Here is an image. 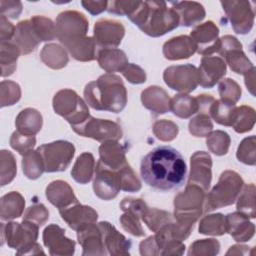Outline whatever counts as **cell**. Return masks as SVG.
<instances>
[{
	"label": "cell",
	"instance_id": "54",
	"mask_svg": "<svg viewBox=\"0 0 256 256\" xmlns=\"http://www.w3.org/2000/svg\"><path fill=\"white\" fill-rule=\"evenodd\" d=\"M49 218V212L43 204H34L30 206L24 213L23 220L31 221L38 225L42 226Z\"/></svg>",
	"mask_w": 256,
	"mask_h": 256
},
{
	"label": "cell",
	"instance_id": "15",
	"mask_svg": "<svg viewBox=\"0 0 256 256\" xmlns=\"http://www.w3.org/2000/svg\"><path fill=\"white\" fill-rule=\"evenodd\" d=\"M125 28L122 23L111 19H100L94 25V41L98 50L116 48L122 41Z\"/></svg>",
	"mask_w": 256,
	"mask_h": 256
},
{
	"label": "cell",
	"instance_id": "5",
	"mask_svg": "<svg viewBox=\"0 0 256 256\" xmlns=\"http://www.w3.org/2000/svg\"><path fill=\"white\" fill-rule=\"evenodd\" d=\"M38 229V225L27 220H23L22 223H1L2 244L6 240L10 248L17 249V255L44 254L41 246L36 242Z\"/></svg>",
	"mask_w": 256,
	"mask_h": 256
},
{
	"label": "cell",
	"instance_id": "29",
	"mask_svg": "<svg viewBox=\"0 0 256 256\" xmlns=\"http://www.w3.org/2000/svg\"><path fill=\"white\" fill-rule=\"evenodd\" d=\"M11 42L14 43L20 50V53L24 55L29 54L36 49L39 40L33 31L30 20H24L17 24Z\"/></svg>",
	"mask_w": 256,
	"mask_h": 256
},
{
	"label": "cell",
	"instance_id": "45",
	"mask_svg": "<svg viewBox=\"0 0 256 256\" xmlns=\"http://www.w3.org/2000/svg\"><path fill=\"white\" fill-rule=\"evenodd\" d=\"M0 171H1V185L4 186L10 183L17 172L16 161L14 155L7 150H2L0 153Z\"/></svg>",
	"mask_w": 256,
	"mask_h": 256
},
{
	"label": "cell",
	"instance_id": "61",
	"mask_svg": "<svg viewBox=\"0 0 256 256\" xmlns=\"http://www.w3.org/2000/svg\"><path fill=\"white\" fill-rule=\"evenodd\" d=\"M82 6L92 15H97L107 10V1H82Z\"/></svg>",
	"mask_w": 256,
	"mask_h": 256
},
{
	"label": "cell",
	"instance_id": "40",
	"mask_svg": "<svg viewBox=\"0 0 256 256\" xmlns=\"http://www.w3.org/2000/svg\"><path fill=\"white\" fill-rule=\"evenodd\" d=\"M199 233L205 235L220 236L226 233L225 217L220 214H211L205 216L199 224Z\"/></svg>",
	"mask_w": 256,
	"mask_h": 256
},
{
	"label": "cell",
	"instance_id": "60",
	"mask_svg": "<svg viewBox=\"0 0 256 256\" xmlns=\"http://www.w3.org/2000/svg\"><path fill=\"white\" fill-rule=\"evenodd\" d=\"M1 43L10 42L15 33V26L7 20V18L1 15Z\"/></svg>",
	"mask_w": 256,
	"mask_h": 256
},
{
	"label": "cell",
	"instance_id": "16",
	"mask_svg": "<svg viewBox=\"0 0 256 256\" xmlns=\"http://www.w3.org/2000/svg\"><path fill=\"white\" fill-rule=\"evenodd\" d=\"M218 35V27L212 21H207L196 26L191 31L190 37L196 45V52L204 56H210L219 50L220 39Z\"/></svg>",
	"mask_w": 256,
	"mask_h": 256
},
{
	"label": "cell",
	"instance_id": "57",
	"mask_svg": "<svg viewBox=\"0 0 256 256\" xmlns=\"http://www.w3.org/2000/svg\"><path fill=\"white\" fill-rule=\"evenodd\" d=\"M140 1H109L107 11L112 14L129 16L139 6Z\"/></svg>",
	"mask_w": 256,
	"mask_h": 256
},
{
	"label": "cell",
	"instance_id": "21",
	"mask_svg": "<svg viewBox=\"0 0 256 256\" xmlns=\"http://www.w3.org/2000/svg\"><path fill=\"white\" fill-rule=\"evenodd\" d=\"M103 239L105 251L109 255H129L131 241L117 231L109 222L102 221L98 223Z\"/></svg>",
	"mask_w": 256,
	"mask_h": 256
},
{
	"label": "cell",
	"instance_id": "39",
	"mask_svg": "<svg viewBox=\"0 0 256 256\" xmlns=\"http://www.w3.org/2000/svg\"><path fill=\"white\" fill-rule=\"evenodd\" d=\"M254 124L255 110L252 107L243 105L236 109L234 120L231 126L237 133H245L252 130Z\"/></svg>",
	"mask_w": 256,
	"mask_h": 256
},
{
	"label": "cell",
	"instance_id": "32",
	"mask_svg": "<svg viewBox=\"0 0 256 256\" xmlns=\"http://www.w3.org/2000/svg\"><path fill=\"white\" fill-rule=\"evenodd\" d=\"M94 170L95 160L93 155L89 152H84L78 156L71 170V175L76 182L80 184H86L92 179Z\"/></svg>",
	"mask_w": 256,
	"mask_h": 256
},
{
	"label": "cell",
	"instance_id": "55",
	"mask_svg": "<svg viewBox=\"0 0 256 256\" xmlns=\"http://www.w3.org/2000/svg\"><path fill=\"white\" fill-rule=\"evenodd\" d=\"M120 208L124 212H130L138 218L143 217L148 210V206L144 202V200L132 197H125L120 203Z\"/></svg>",
	"mask_w": 256,
	"mask_h": 256
},
{
	"label": "cell",
	"instance_id": "4",
	"mask_svg": "<svg viewBox=\"0 0 256 256\" xmlns=\"http://www.w3.org/2000/svg\"><path fill=\"white\" fill-rule=\"evenodd\" d=\"M145 34L159 37L179 26V16L164 1H140L137 9L127 16Z\"/></svg>",
	"mask_w": 256,
	"mask_h": 256
},
{
	"label": "cell",
	"instance_id": "20",
	"mask_svg": "<svg viewBox=\"0 0 256 256\" xmlns=\"http://www.w3.org/2000/svg\"><path fill=\"white\" fill-rule=\"evenodd\" d=\"M77 238L83 248L82 255H107L98 223L94 222L80 227L77 230Z\"/></svg>",
	"mask_w": 256,
	"mask_h": 256
},
{
	"label": "cell",
	"instance_id": "28",
	"mask_svg": "<svg viewBox=\"0 0 256 256\" xmlns=\"http://www.w3.org/2000/svg\"><path fill=\"white\" fill-rule=\"evenodd\" d=\"M143 106L155 114H164L170 110L168 93L159 86H150L141 93Z\"/></svg>",
	"mask_w": 256,
	"mask_h": 256
},
{
	"label": "cell",
	"instance_id": "31",
	"mask_svg": "<svg viewBox=\"0 0 256 256\" xmlns=\"http://www.w3.org/2000/svg\"><path fill=\"white\" fill-rule=\"evenodd\" d=\"M42 122V116L36 109L26 108L18 114L15 125L20 133L34 136L40 131Z\"/></svg>",
	"mask_w": 256,
	"mask_h": 256
},
{
	"label": "cell",
	"instance_id": "11",
	"mask_svg": "<svg viewBox=\"0 0 256 256\" xmlns=\"http://www.w3.org/2000/svg\"><path fill=\"white\" fill-rule=\"evenodd\" d=\"M163 79L171 89L189 93L198 86V69L192 64L170 66L164 70Z\"/></svg>",
	"mask_w": 256,
	"mask_h": 256
},
{
	"label": "cell",
	"instance_id": "6",
	"mask_svg": "<svg viewBox=\"0 0 256 256\" xmlns=\"http://www.w3.org/2000/svg\"><path fill=\"white\" fill-rule=\"evenodd\" d=\"M243 184L244 182L237 172L224 171L220 175L218 183L207 195L205 211L209 212L233 204L237 200Z\"/></svg>",
	"mask_w": 256,
	"mask_h": 256
},
{
	"label": "cell",
	"instance_id": "30",
	"mask_svg": "<svg viewBox=\"0 0 256 256\" xmlns=\"http://www.w3.org/2000/svg\"><path fill=\"white\" fill-rule=\"evenodd\" d=\"M96 59L99 63V66L107 73L119 71L122 72L124 68L129 64L125 52L117 48L98 50Z\"/></svg>",
	"mask_w": 256,
	"mask_h": 256
},
{
	"label": "cell",
	"instance_id": "41",
	"mask_svg": "<svg viewBox=\"0 0 256 256\" xmlns=\"http://www.w3.org/2000/svg\"><path fill=\"white\" fill-rule=\"evenodd\" d=\"M22 169L25 176L29 179H37L45 171L42 158L38 151H30L23 155L22 159Z\"/></svg>",
	"mask_w": 256,
	"mask_h": 256
},
{
	"label": "cell",
	"instance_id": "36",
	"mask_svg": "<svg viewBox=\"0 0 256 256\" xmlns=\"http://www.w3.org/2000/svg\"><path fill=\"white\" fill-rule=\"evenodd\" d=\"M170 110L174 115L186 119L197 113L198 106L195 98L183 93L170 99Z\"/></svg>",
	"mask_w": 256,
	"mask_h": 256
},
{
	"label": "cell",
	"instance_id": "42",
	"mask_svg": "<svg viewBox=\"0 0 256 256\" xmlns=\"http://www.w3.org/2000/svg\"><path fill=\"white\" fill-rule=\"evenodd\" d=\"M237 198V210L249 218H255V185L253 183L245 185Z\"/></svg>",
	"mask_w": 256,
	"mask_h": 256
},
{
	"label": "cell",
	"instance_id": "1",
	"mask_svg": "<svg viewBox=\"0 0 256 256\" xmlns=\"http://www.w3.org/2000/svg\"><path fill=\"white\" fill-rule=\"evenodd\" d=\"M187 167L181 153L175 148L162 145L146 154L140 165L144 182L157 190L169 191L180 187L186 177Z\"/></svg>",
	"mask_w": 256,
	"mask_h": 256
},
{
	"label": "cell",
	"instance_id": "17",
	"mask_svg": "<svg viewBox=\"0 0 256 256\" xmlns=\"http://www.w3.org/2000/svg\"><path fill=\"white\" fill-rule=\"evenodd\" d=\"M43 242L53 256L74 254L75 242L65 236V230L56 224L48 225L43 231Z\"/></svg>",
	"mask_w": 256,
	"mask_h": 256
},
{
	"label": "cell",
	"instance_id": "19",
	"mask_svg": "<svg viewBox=\"0 0 256 256\" xmlns=\"http://www.w3.org/2000/svg\"><path fill=\"white\" fill-rule=\"evenodd\" d=\"M226 74V63L220 57L203 56L198 69V84L212 88Z\"/></svg>",
	"mask_w": 256,
	"mask_h": 256
},
{
	"label": "cell",
	"instance_id": "50",
	"mask_svg": "<svg viewBox=\"0 0 256 256\" xmlns=\"http://www.w3.org/2000/svg\"><path fill=\"white\" fill-rule=\"evenodd\" d=\"M36 144L35 136H29L15 131L12 133L10 138V146L16 150L19 154L25 155L32 151Z\"/></svg>",
	"mask_w": 256,
	"mask_h": 256
},
{
	"label": "cell",
	"instance_id": "48",
	"mask_svg": "<svg viewBox=\"0 0 256 256\" xmlns=\"http://www.w3.org/2000/svg\"><path fill=\"white\" fill-rule=\"evenodd\" d=\"M117 171L120 176L121 190L127 192H137L141 189V182L128 163Z\"/></svg>",
	"mask_w": 256,
	"mask_h": 256
},
{
	"label": "cell",
	"instance_id": "25",
	"mask_svg": "<svg viewBox=\"0 0 256 256\" xmlns=\"http://www.w3.org/2000/svg\"><path fill=\"white\" fill-rule=\"evenodd\" d=\"M46 197L49 202L58 209L66 208L78 203L72 188L63 180L52 181L46 188Z\"/></svg>",
	"mask_w": 256,
	"mask_h": 256
},
{
	"label": "cell",
	"instance_id": "18",
	"mask_svg": "<svg viewBox=\"0 0 256 256\" xmlns=\"http://www.w3.org/2000/svg\"><path fill=\"white\" fill-rule=\"evenodd\" d=\"M212 159L207 152L197 151L191 156V170L188 184L201 187L205 192L211 183Z\"/></svg>",
	"mask_w": 256,
	"mask_h": 256
},
{
	"label": "cell",
	"instance_id": "12",
	"mask_svg": "<svg viewBox=\"0 0 256 256\" xmlns=\"http://www.w3.org/2000/svg\"><path fill=\"white\" fill-rule=\"evenodd\" d=\"M218 53L225 58L230 69L237 74L245 75L254 68L251 61L243 52L242 44L234 36L225 35L220 38Z\"/></svg>",
	"mask_w": 256,
	"mask_h": 256
},
{
	"label": "cell",
	"instance_id": "2",
	"mask_svg": "<svg viewBox=\"0 0 256 256\" xmlns=\"http://www.w3.org/2000/svg\"><path fill=\"white\" fill-rule=\"evenodd\" d=\"M89 24L84 14L78 11L61 12L56 19L57 38L78 61L96 59L98 48L93 37H87Z\"/></svg>",
	"mask_w": 256,
	"mask_h": 256
},
{
	"label": "cell",
	"instance_id": "46",
	"mask_svg": "<svg viewBox=\"0 0 256 256\" xmlns=\"http://www.w3.org/2000/svg\"><path fill=\"white\" fill-rule=\"evenodd\" d=\"M256 139L252 135L242 140L237 149V159L247 165H255L256 163Z\"/></svg>",
	"mask_w": 256,
	"mask_h": 256
},
{
	"label": "cell",
	"instance_id": "59",
	"mask_svg": "<svg viewBox=\"0 0 256 256\" xmlns=\"http://www.w3.org/2000/svg\"><path fill=\"white\" fill-rule=\"evenodd\" d=\"M1 15L8 18H18L22 12V4L20 1H0Z\"/></svg>",
	"mask_w": 256,
	"mask_h": 256
},
{
	"label": "cell",
	"instance_id": "8",
	"mask_svg": "<svg viewBox=\"0 0 256 256\" xmlns=\"http://www.w3.org/2000/svg\"><path fill=\"white\" fill-rule=\"evenodd\" d=\"M53 108L55 113L70 123L71 127L83 123L90 116L86 103L71 89H63L55 94Z\"/></svg>",
	"mask_w": 256,
	"mask_h": 256
},
{
	"label": "cell",
	"instance_id": "44",
	"mask_svg": "<svg viewBox=\"0 0 256 256\" xmlns=\"http://www.w3.org/2000/svg\"><path fill=\"white\" fill-rule=\"evenodd\" d=\"M206 143L208 149L212 153L217 156H222L228 152L230 146V137L226 132L216 130L208 134Z\"/></svg>",
	"mask_w": 256,
	"mask_h": 256
},
{
	"label": "cell",
	"instance_id": "23",
	"mask_svg": "<svg viewBox=\"0 0 256 256\" xmlns=\"http://www.w3.org/2000/svg\"><path fill=\"white\" fill-rule=\"evenodd\" d=\"M226 232H228L235 241H249L255 232V226L249 221V217L241 212L229 213L225 216Z\"/></svg>",
	"mask_w": 256,
	"mask_h": 256
},
{
	"label": "cell",
	"instance_id": "47",
	"mask_svg": "<svg viewBox=\"0 0 256 256\" xmlns=\"http://www.w3.org/2000/svg\"><path fill=\"white\" fill-rule=\"evenodd\" d=\"M213 129V123L208 114L198 113L189 122V132L196 137H205Z\"/></svg>",
	"mask_w": 256,
	"mask_h": 256
},
{
	"label": "cell",
	"instance_id": "38",
	"mask_svg": "<svg viewBox=\"0 0 256 256\" xmlns=\"http://www.w3.org/2000/svg\"><path fill=\"white\" fill-rule=\"evenodd\" d=\"M20 50L18 47L10 42H4L1 43V56H0V61H1V69L2 73L1 76H9L13 74V72L16 69V62L19 56Z\"/></svg>",
	"mask_w": 256,
	"mask_h": 256
},
{
	"label": "cell",
	"instance_id": "52",
	"mask_svg": "<svg viewBox=\"0 0 256 256\" xmlns=\"http://www.w3.org/2000/svg\"><path fill=\"white\" fill-rule=\"evenodd\" d=\"M178 126L169 120H158L153 125L154 135L161 141H171L178 134Z\"/></svg>",
	"mask_w": 256,
	"mask_h": 256
},
{
	"label": "cell",
	"instance_id": "10",
	"mask_svg": "<svg viewBox=\"0 0 256 256\" xmlns=\"http://www.w3.org/2000/svg\"><path fill=\"white\" fill-rule=\"evenodd\" d=\"M72 129L83 137H89L94 140L118 141L122 137L121 126L111 120H103L92 117L91 115L81 124L73 126Z\"/></svg>",
	"mask_w": 256,
	"mask_h": 256
},
{
	"label": "cell",
	"instance_id": "24",
	"mask_svg": "<svg viewBox=\"0 0 256 256\" xmlns=\"http://www.w3.org/2000/svg\"><path fill=\"white\" fill-rule=\"evenodd\" d=\"M196 52V45L191 37L180 35L173 37L163 45V55L168 60L186 59Z\"/></svg>",
	"mask_w": 256,
	"mask_h": 256
},
{
	"label": "cell",
	"instance_id": "51",
	"mask_svg": "<svg viewBox=\"0 0 256 256\" xmlns=\"http://www.w3.org/2000/svg\"><path fill=\"white\" fill-rule=\"evenodd\" d=\"M21 97L20 86L10 80L1 82V106H9L18 102Z\"/></svg>",
	"mask_w": 256,
	"mask_h": 256
},
{
	"label": "cell",
	"instance_id": "33",
	"mask_svg": "<svg viewBox=\"0 0 256 256\" xmlns=\"http://www.w3.org/2000/svg\"><path fill=\"white\" fill-rule=\"evenodd\" d=\"M25 206L23 196L16 191L5 194L1 198V219L10 220L22 215Z\"/></svg>",
	"mask_w": 256,
	"mask_h": 256
},
{
	"label": "cell",
	"instance_id": "22",
	"mask_svg": "<svg viewBox=\"0 0 256 256\" xmlns=\"http://www.w3.org/2000/svg\"><path fill=\"white\" fill-rule=\"evenodd\" d=\"M62 219L70 228L77 231L80 227L96 222L98 218L97 212L90 206L75 203L69 207L59 209Z\"/></svg>",
	"mask_w": 256,
	"mask_h": 256
},
{
	"label": "cell",
	"instance_id": "37",
	"mask_svg": "<svg viewBox=\"0 0 256 256\" xmlns=\"http://www.w3.org/2000/svg\"><path fill=\"white\" fill-rule=\"evenodd\" d=\"M30 22L39 42L50 41L57 37L56 24H54L51 19L36 15L30 19Z\"/></svg>",
	"mask_w": 256,
	"mask_h": 256
},
{
	"label": "cell",
	"instance_id": "35",
	"mask_svg": "<svg viewBox=\"0 0 256 256\" xmlns=\"http://www.w3.org/2000/svg\"><path fill=\"white\" fill-rule=\"evenodd\" d=\"M41 60L43 63L52 68L60 69L68 63V56L64 48L58 44H47L41 51Z\"/></svg>",
	"mask_w": 256,
	"mask_h": 256
},
{
	"label": "cell",
	"instance_id": "3",
	"mask_svg": "<svg viewBox=\"0 0 256 256\" xmlns=\"http://www.w3.org/2000/svg\"><path fill=\"white\" fill-rule=\"evenodd\" d=\"M84 98L95 110L119 113L127 104V90L118 75L106 73L85 86Z\"/></svg>",
	"mask_w": 256,
	"mask_h": 256
},
{
	"label": "cell",
	"instance_id": "7",
	"mask_svg": "<svg viewBox=\"0 0 256 256\" xmlns=\"http://www.w3.org/2000/svg\"><path fill=\"white\" fill-rule=\"evenodd\" d=\"M205 191L193 184H187L184 191L174 199V217L176 221L194 226L203 212Z\"/></svg>",
	"mask_w": 256,
	"mask_h": 256
},
{
	"label": "cell",
	"instance_id": "62",
	"mask_svg": "<svg viewBox=\"0 0 256 256\" xmlns=\"http://www.w3.org/2000/svg\"><path fill=\"white\" fill-rule=\"evenodd\" d=\"M255 67L252 68L247 74H245V84L247 86V89L251 92L252 95H254V87H255Z\"/></svg>",
	"mask_w": 256,
	"mask_h": 256
},
{
	"label": "cell",
	"instance_id": "49",
	"mask_svg": "<svg viewBox=\"0 0 256 256\" xmlns=\"http://www.w3.org/2000/svg\"><path fill=\"white\" fill-rule=\"evenodd\" d=\"M220 243L216 239L197 240L190 245L188 255H216L219 253Z\"/></svg>",
	"mask_w": 256,
	"mask_h": 256
},
{
	"label": "cell",
	"instance_id": "58",
	"mask_svg": "<svg viewBox=\"0 0 256 256\" xmlns=\"http://www.w3.org/2000/svg\"><path fill=\"white\" fill-rule=\"evenodd\" d=\"M122 74L132 84H141L146 81L145 71L133 63H129L122 71Z\"/></svg>",
	"mask_w": 256,
	"mask_h": 256
},
{
	"label": "cell",
	"instance_id": "43",
	"mask_svg": "<svg viewBox=\"0 0 256 256\" xmlns=\"http://www.w3.org/2000/svg\"><path fill=\"white\" fill-rule=\"evenodd\" d=\"M142 219L148 226V228L155 233L166 224L174 221L172 215L169 212L159 210L156 208H148Z\"/></svg>",
	"mask_w": 256,
	"mask_h": 256
},
{
	"label": "cell",
	"instance_id": "27",
	"mask_svg": "<svg viewBox=\"0 0 256 256\" xmlns=\"http://www.w3.org/2000/svg\"><path fill=\"white\" fill-rule=\"evenodd\" d=\"M125 148L118 141H105L99 147L100 161L112 170H119L127 164Z\"/></svg>",
	"mask_w": 256,
	"mask_h": 256
},
{
	"label": "cell",
	"instance_id": "34",
	"mask_svg": "<svg viewBox=\"0 0 256 256\" xmlns=\"http://www.w3.org/2000/svg\"><path fill=\"white\" fill-rule=\"evenodd\" d=\"M236 105L230 101L219 99L215 100L210 108L209 115L210 118L215 120L218 124L224 126H231L234 120Z\"/></svg>",
	"mask_w": 256,
	"mask_h": 256
},
{
	"label": "cell",
	"instance_id": "14",
	"mask_svg": "<svg viewBox=\"0 0 256 256\" xmlns=\"http://www.w3.org/2000/svg\"><path fill=\"white\" fill-rule=\"evenodd\" d=\"M93 189L95 195L102 200H111L115 198L121 190L118 171L108 168L99 160L95 168Z\"/></svg>",
	"mask_w": 256,
	"mask_h": 256
},
{
	"label": "cell",
	"instance_id": "26",
	"mask_svg": "<svg viewBox=\"0 0 256 256\" xmlns=\"http://www.w3.org/2000/svg\"><path fill=\"white\" fill-rule=\"evenodd\" d=\"M172 9L179 16V25L182 26H193L205 17L204 7L195 1H176L170 2Z\"/></svg>",
	"mask_w": 256,
	"mask_h": 256
},
{
	"label": "cell",
	"instance_id": "53",
	"mask_svg": "<svg viewBox=\"0 0 256 256\" xmlns=\"http://www.w3.org/2000/svg\"><path fill=\"white\" fill-rule=\"evenodd\" d=\"M218 91L221 99L230 101L232 103H236L241 97L240 86L230 78L224 79L219 83Z\"/></svg>",
	"mask_w": 256,
	"mask_h": 256
},
{
	"label": "cell",
	"instance_id": "56",
	"mask_svg": "<svg viewBox=\"0 0 256 256\" xmlns=\"http://www.w3.org/2000/svg\"><path fill=\"white\" fill-rule=\"evenodd\" d=\"M120 223L125 231L134 236L140 237L145 235V232L139 222V218L130 212H125L120 217Z\"/></svg>",
	"mask_w": 256,
	"mask_h": 256
},
{
	"label": "cell",
	"instance_id": "9",
	"mask_svg": "<svg viewBox=\"0 0 256 256\" xmlns=\"http://www.w3.org/2000/svg\"><path fill=\"white\" fill-rule=\"evenodd\" d=\"M37 151L42 158L45 172L51 173L68 168L75 154V147L68 141L57 140L39 146Z\"/></svg>",
	"mask_w": 256,
	"mask_h": 256
},
{
	"label": "cell",
	"instance_id": "13",
	"mask_svg": "<svg viewBox=\"0 0 256 256\" xmlns=\"http://www.w3.org/2000/svg\"><path fill=\"white\" fill-rule=\"evenodd\" d=\"M221 5L233 30L237 34H247L254 24V11L248 1H221Z\"/></svg>",
	"mask_w": 256,
	"mask_h": 256
}]
</instances>
